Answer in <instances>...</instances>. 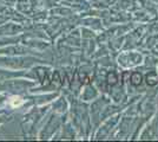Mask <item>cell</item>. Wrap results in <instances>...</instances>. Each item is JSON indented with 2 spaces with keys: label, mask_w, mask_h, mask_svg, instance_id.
Masks as SVG:
<instances>
[{
  "label": "cell",
  "mask_w": 158,
  "mask_h": 142,
  "mask_svg": "<svg viewBox=\"0 0 158 142\" xmlns=\"http://www.w3.org/2000/svg\"><path fill=\"white\" fill-rule=\"evenodd\" d=\"M8 103L13 107V108H15V107H19V105H21L23 103H24V101L20 98V97H18V96H13V97H11V100L8 101Z\"/></svg>",
  "instance_id": "6da1fadb"
}]
</instances>
